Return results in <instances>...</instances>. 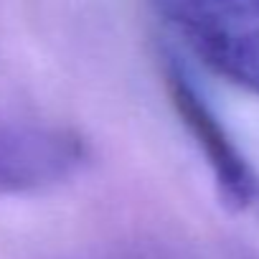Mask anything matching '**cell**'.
Here are the masks:
<instances>
[{
    "instance_id": "cell-2",
    "label": "cell",
    "mask_w": 259,
    "mask_h": 259,
    "mask_svg": "<svg viewBox=\"0 0 259 259\" xmlns=\"http://www.w3.org/2000/svg\"><path fill=\"white\" fill-rule=\"evenodd\" d=\"M163 61V79L170 104L203 153L221 198L236 211H259V176L254 165L239 150L236 140L208 107V102L198 94L186 69L173 56H165Z\"/></svg>"
},
{
    "instance_id": "cell-1",
    "label": "cell",
    "mask_w": 259,
    "mask_h": 259,
    "mask_svg": "<svg viewBox=\"0 0 259 259\" xmlns=\"http://www.w3.org/2000/svg\"><path fill=\"white\" fill-rule=\"evenodd\" d=\"M219 76L259 97V0H148Z\"/></svg>"
},
{
    "instance_id": "cell-3",
    "label": "cell",
    "mask_w": 259,
    "mask_h": 259,
    "mask_svg": "<svg viewBox=\"0 0 259 259\" xmlns=\"http://www.w3.org/2000/svg\"><path fill=\"white\" fill-rule=\"evenodd\" d=\"M89 160L87 143L56 124H0V198L46 191Z\"/></svg>"
}]
</instances>
